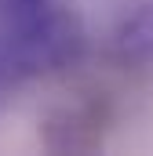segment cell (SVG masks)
<instances>
[{"label": "cell", "instance_id": "2", "mask_svg": "<svg viewBox=\"0 0 153 156\" xmlns=\"http://www.w3.org/2000/svg\"><path fill=\"white\" fill-rule=\"evenodd\" d=\"M113 51L120 62H131V66L153 62V0H146L139 11H131L117 26Z\"/></svg>", "mask_w": 153, "mask_h": 156}, {"label": "cell", "instance_id": "1", "mask_svg": "<svg viewBox=\"0 0 153 156\" xmlns=\"http://www.w3.org/2000/svg\"><path fill=\"white\" fill-rule=\"evenodd\" d=\"M76 55H80L76 22L47 7L18 15V29L4 47V62L11 73H51L69 66Z\"/></svg>", "mask_w": 153, "mask_h": 156}, {"label": "cell", "instance_id": "3", "mask_svg": "<svg viewBox=\"0 0 153 156\" xmlns=\"http://www.w3.org/2000/svg\"><path fill=\"white\" fill-rule=\"evenodd\" d=\"M7 7H15L18 15H26V11H37V7H44V0H7Z\"/></svg>", "mask_w": 153, "mask_h": 156}]
</instances>
